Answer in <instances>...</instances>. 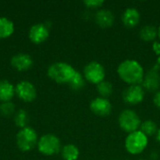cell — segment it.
<instances>
[{"label": "cell", "instance_id": "cell-1", "mask_svg": "<svg viewBox=\"0 0 160 160\" xmlns=\"http://www.w3.org/2000/svg\"><path fill=\"white\" fill-rule=\"evenodd\" d=\"M119 78L128 85L142 84L144 78L143 67L134 59H126L117 68Z\"/></svg>", "mask_w": 160, "mask_h": 160}, {"label": "cell", "instance_id": "cell-2", "mask_svg": "<svg viewBox=\"0 0 160 160\" xmlns=\"http://www.w3.org/2000/svg\"><path fill=\"white\" fill-rule=\"evenodd\" d=\"M76 69L68 63L66 62H56L52 64L47 70L48 77L53 82L64 84L69 83L71 79L76 73Z\"/></svg>", "mask_w": 160, "mask_h": 160}, {"label": "cell", "instance_id": "cell-3", "mask_svg": "<svg viewBox=\"0 0 160 160\" xmlns=\"http://www.w3.org/2000/svg\"><path fill=\"white\" fill-rule=\"evenodd\" d=\"M148 142L149 138L141 130H137L128 134L125 139V148L128 154L137 156L144 152L148 146Z\"/></svg>", "mask_w": 160, "mask_h": 160}, {"label": "cell", "instance_id": "cell-4", "mask_svg": "<svg viewBox=\"0 0 160 160\" xmlns=\"http://www.w3.org/2000/svg\"><path fill=\"white\" fill-rule=\"evenodd\" d=\"M38 137L37 131L29 126L21 128L16 135V144L22 152L33 150L38 145Z\"/></svg>", "mask_w": 160, "mask_h": 160}, {"label": "cell", "instance_id": "cell-5", "mask_svg": "<svg viewBox=\"0 0 160 160\" xmlns=\"http://www.w3.org/2000/svg\"><path fill=\"white\" fill-rule=\"evenodd\" d=\"M141 124V117L134 110L126 109L122 111L118 116L119 128L128 134L140 130Z\"/></svg>", "mask_w": 160, "mask_h": 160}, {"label": "cell", "instance_id": "cell-6", "mask_svg": "<svg viewBox=\"0 0 160 160\" xmlns=\"http://www.w3.org/2000/svg\"><path fill=\"white\" fill-rule=\"evenodd\" d=\"M38 150L43 156L51 157L61 152V142L59 138L52 133L45 134L38 139Z\"/></svg>", "mask_w": 160, "mask_h": 160}, {"label": "cell", "instance_id": "cell-7", "mask_svg": "<svg viewBox=\"0 0 160 160\" xmlns=\"http://www.w3.org/2000/svg\"><path fill=\"white\" fill-rule=\"evenodd\" d=\"M82 75L86 82L98 85L105 80L106 70L102 64L98 61H91L84 66Z\"/></svg>", "mask_w": 160, "mask_h": 160}, {"label": "cell", "instance_id": "cell-8", "mask_svg": "<svg viewBox=\"0 0 160 160\" xmlns=\"http://www.w3.org/2000/svg\"><path fill=\"white\" fill-rule=\"evenodd\" d=\"M145 97V90L142 84L128 85L122 94V98L125 103L135 106L142 103Z\"/></svg>", "mask_w": 160, "mask_h": 160}, {"label": "cell", "instance_id": "cell-9", "mask_svg": "<svg viewBox=\"0 0 160 160\" xmlns=\"http://www.w3.org/2000/svg\"><path fill=\"white\" fill-rule=\"evenodd\" d=\"M15 95L24 102H32L37 98V89L29 81H21L15 86Z\"/></svg>", "mask_w": 160, "mask_h": 160}, {"label": "cell", "instance_id": "cell-10", "mask_svg": "<svg viewBox=\"0 0 160 160\" xmlns=\"http://www.w3.org/2000/svg\"><path fill=\"white\" fill-rule=\"evenodd\" d=\"M160 65L158 64L152 68L145 75L142 83V86L145 91L149 92H158L160 87Z\"/></svg>", "mask_w": 160, "mask_h": 160}, {"label": "cell", "instance_id": "cell-11", "mask_svg": "<svg viewBox=\"0 0 160 160\" xmlns=\"http://www.w3.org/2000/svg\"><path fill=\"white\" fill-rule=\"evenodd\" d=\"M89 108L92 113L100 117L110 115L112 111V105L111 101L108 98L101 97H97L92 99L89 104Z\"/></svg>", "mask_w": 160, "mask_h": 160}, {"label": "cell", "instance_id": "cell-12", "mask_svg": "<svg viewBox=\"0 0 160 160\" xmlns=\"http://www.w3.org/2000/svg\"><path fill=\"white\" fill-rule=\"evenodd\" d=\"M50 30L46 23H36L32 25L28 32L29 39L35 44H41L48 39Z\"/></svg>", "mask_w": 160, "mask_h": 160}, {"label": "cell", "instance_id": "cell-13", "mask_svg": "<svg viewBox=\"0 0 160 160\" xmlns=\"http://www.w3.org/2000/svg\"><path fill=\"white\" fill-rule=\"evenodd\" d=\"M11 67L18 71H25L32 68L33 58L27 53H17L10 59Z\"/></svg>", "mask_w": 160, "mask_h": 160}, {"label": "cell", "instance_id": "cell-14", "mask_svg": "<svg viewBox=\"0 0 160 160\" xmlns=\"http://www.w3.org/2000/svg\"><path fill=\"white\" fill-rule=\"evenodd\" d=\"M123 24L128 28L136 27L141 21L140 11L135 8H128L124 10L121 16Z\"/></svg>", "mask_w": 160, "mask_h": 160}, {"label": "cell", "instance_id": "cell-15", "mask_svg": "<svg viewBox=\"0 0 160 160\" xmlns=\"http://www.w3.org/2000/svg\"><path fill=\"white\" fill-rule=\"evenodd\" d=\"M95 22L101 28H109L114 22V14L108 8H100L95 15Z\"/></svg>", "mask_w": 160, "mask_h": 160}, {"label": "cell", "instance_id": "cell-16", "mask_svg": "<svg viewBox=\"0 0 160 160\" xmlns=\"http://www.w3.org/2000/svg\"><path fill=\"white\" fill-rule=\"evenodd\" d=\"M15 95V86L7 80H0V101H11Z\"/></svg>", "mask_w": 160, "mask_h": 160}, {"label": "cell", "instance_id": "cell-17", "mask_svg": "<svg viewBox=\"0 0 160 160\" xmlns=\"http://www.w3.org/2000/svg\"><path fill=\"white\" fill-rule=\"evenodd\" d=\"M14 33V23L6 17H0V39L8 38Z\"/></svg>", "mask_w": 160, "mask_h": 160}, {"label": "cell", "instance_id": "cell-18", "mask_svg": "<svg viewBox=\"0 0 160 160\" xmlns=\"http://www.w3.org/2000/svg\"><path fill=\"white\" fill-rule=\"evenodd\" d=\"M61 156L64 160H77L80 156V150L74 144H66L61 149Z\"/></svg>", "mask_w": 160, "mask_h": 160}, {"label": "cell", "instance_id": "cell-19", "mask_svg": "<svg viewBox=\"0 0 160 160\" xmlns=\"http://www.w3.org/2000/svg\"><path fill=\"white\" fill-rule=\"evenodd\" d=\"M140 38L146 42L149 41H154L158 37V28L153 25H145L140 30Z\"/></svg>", "mask_w": 160, "mask_h": 160}, {"label": "cell", "instance_id": "cell-20", "mask_svg": "<svg viewBox=\"0 0 160 160\" xmlns=\"http://www.w3.org/2000/svg\"><path fill=\"white\" fill-rule=\"evenodd\" d=\"M140 130L149 138V137H152L154 135H157L158 128V125L156 124L155 121L148 119V120L142 122L141 127H140Z\"/></svg>", "mask_w": 160, "mask_h": 160}, {"label": "cell", "instance_id": "cell-21", "mask_svg": "<svg viewBox=\"0 0 160 160\" xmlns=\"http://www.w3.org/2000/svg\"><path fill=\"white\" fill-rule=\"evenodd\" d=\"M97 91L98 93V97L101 98H108L113 91V85L112 84L111 82L104 80L103 82H101L100 83H98L97 85Z\"/></svg>", "mask_w": 160, "mask_h": 160}, {"label": "cell", "instance_id": "cell-22", "mask_svg": "<svg viewBox=\"0 0 160 160\" xmlns=\"http://www.w3.org/2000/svg\"><path fill=\"white\" fill-rule=\"evenodd\" d=\"M84 84H85V79H84L82 73H81L79 71H76L75 75L73 76V78L71 79V81L68 83L69 87L75 91H79L82 88H83Z\"/></svg>", "mask_w": 160, "mask_h": 160}, {"label": "cell", "instance_id": "cell-23", "mask_svg": "<svg viewBox=\"0 0 160 160\" xmlns=\"http://www.w3.org/2000/svg\"><path fill=\"white\" fill-rule=\"evenodd\" d=\"M27 122H28V114L26 111L20 110L14 114V123L18 128H20V129L27 127Z\"/></svg>", "mask_w": 160, "mask_h": 160}, {"label": "cell", "instance_id": "cell-24", "mask_svg": "<svg viewBox=\"0 0 160 160\" xmlns=\"http://www.w3.org/2000/svg\"><path fill=\"white\" fill-rule=\"evenodd\" d=\"M15 112V106L11 101L2 102L0 105V113L4 116H10Z\"/></svg>", "mask_w": 160, "mask_h": 160}, {"label": "cell", "instance_id": "cell-25", "mask_svg": "<svg viewBox=\"0 0 160 160\" xmlns=\"http://www.w3.org/2000/svg\"><path fill=\"white\" fill-rule=\"evenodd\" d=\"M104 1L103 0H85L83 1V5L91 9H100L102 8V6L104 5Z\"/></svg>", "mask_w": 160, "mask_h": 160}, {"label": "cell", "instance_id": "cell-26", "mask_svg": "<svg viewBox=\"0 0 160 160\" xmlns=\"http://www.w3.org/2000/svg\"><path fill=\"white\" fill-rule=\"evenodd\" d=\"M153 101H154V104L156 105V107L160 109V90L156 92L154 98H153Z\"/></svg>", "mask_w": 160, "mask_h": 160}, {"label": "cell", "instance_id": "cell-27", "mask_svg": "<svg viewBox=\"0 0 160 160\" xmlns=\"http://www.w3.org/2000/svg\"><path fill=\"white\" fill-rule=\"evenodd\" d=\"M156 137H157V141H158V142L160 143V128L158 129V133H157Z\"/></svg>", "mask_w": 160, "mask_h": 160}, {"label": "cell", "instance_id": "cell-28", "mask_svg": "<svg viewBox=\"0 0 160 160\" xmlns=\"http://www.w3.org/2000/svg\"><path fill=\"white\" fill-rule=\"evenodd\" d=\"M158 38L160 39V25H159V27L158 28Z\"/></svg>", "mask_w": 160, "mask_h": 160}, {"label": "cell", "instance_id": "cell-29", "mask_svg": "<svg viewBox=\"0 0 160 160\" xmlns=\"http://www.w3.org/2000/svg\"><path fill=\"white\" fill-rule=\"evenodd\" d=\"M140 160H146V159H140Z\"/></svg>", "mask_w": 160, "mask_h": 160}, {"label": "cell", "instance_id": "cell-30", "mask_svg": "<svg viewBox=\"0 0 160 160\" xmlns=\"http://www.w3.org/2000/svg\"><path fill=\"white\" fill-rule=\"evenodd\" d=\"M123 160H125V159H123Z\"/></svg>", "mask_w": 160, "mask_h": 160}]
</instances>
